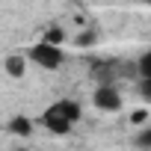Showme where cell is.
<instances>
[{
	"label": "cell",
	"instance_id": "6",
	"mask_svg": "<svg viewBox=\"0 0 151 151\" xmlns=\"http://www.w3.org/2000/svg\"><path fill=\"white\" fill-rule=\"evenodd\" d=\"M9 133L30 136V133H33V122H30V119H24V116H15V119L9 122Z\"/></svg>",
	"mask_w": 151,
	"mask_h": 151
},
{
	"label": "cell",
	"instance_id": "8",
	"mask_svg": "<svg viewBox=\"0 0 151 151\" xmlns=\"http://www.w3.org/2000/svg\"><path fill=\"white\" fill-rule=\"evenodd\" d=\"M139 74H142V80H151V50L139 59Z\"/></svg>",
	"mask_w": 151,
	"mask_h": 151
},
{
	"label": "cell",
	"instance_id": "1",
	"mask_svg": "<svg viewBox=\"0 0 151 151\" xmlns=\"http://www.w3.org/2000/svg\"><path fill=\"white\" fill-rule=\"evenodd\" d=\"M27 56H30L33 62H39L42 68H47V71H56V68L62 65V59H65V53H62V47H53V45H45V42H39V45H33Z\"/></svg>",
	"mask_w": 151,
	"mask_h": 151
},
{
	"label": "cell",
	"instance_id": "11",
	"mask_svg": "<svg viewBox=\"0 0 151 151\" xmlns=\"http://www.w3.org/2000/svg\"><path fill=\"white\" fill-rule=\"evenodd\" d=\"M145 119H148V113H145V110H136V113H130V124H142Z\"/></svg>",
	"mask_w": 151,
	"mask_h": 151
},
{
	"label": "cell",
	"instance_id": "2",
	"mask_svg": "<svg viewBox=\"0 0 151 151\" xmlns=\"http://www.w3.org/2000/svg\"><path fill=\"white\" fill-rule=\"evenodd\" d=\"M92 104L98 110H104V113H116V110H122V95H119V89L113 83H101L95 89V95H92Z\"/></svg>",
	"mask_w": 151,
	"mask_h": 151
},
{
	"label": "cell",
	"instance_id": "14",
	"mask_svg": "<svg viewBox=\"0 0 151 151\" xmlns=\"http://www.w3.org/2000/svg\"><path fill=\"white\" fill-rule=\"evenodd\" d=\"M18 151H27V148H18Z\"/></svg>",
	"mask_w": 151,
	"mask_h": 151
},
{
	"label": "cell",
	"instance_id": "4",
	"mask_svg": "<svg viewBox=\"0 0 151 151\" xmlns=\"http://www.w3.org/2000/svg\"><path fill=\"white\" fill-rule=\"evenodd\" d=\"M3 68H6V74H9V77H15V80H21L24 74H27V59H24L21 53H12V56H6V62H3Z\"/></svg>",
	"mask_w": 151,
	"mask_h": 151
},
{
	"label": "cell",
	"instance_id": "3",
	"mask_svg": "<svg viewBox=\"0 0 151 151\" xmlns=\"http://www.w3.org/2000/svg\"><path fill=\"white\" fill-rule=\"evenodd\" d=\"M42 124H45V127H47L50 133H59V136L71 130V122H68V119H65V116H62V113H59V110H56L53 104H50V107H47V110L42 113Z\"/></svg>",
	"mask_w": 151,
	"mask_h": 151
},
{
	"label": "cell",
	"instance_id": "13",
	"mask_svg": "<svg viewBox=\"0 0 151 151\" xmlns=\"http://www.w3.org/2000/svg\"><path fill=\"white\" fill-rule=\"evenodd\" d=\"M145 3H148V6H151V0H145Z\"/></svg>",
	"mask_w": 151,
	"mask_h": 151
},
{
	"label": "cell",
	"instance_id": "9",
	"mask_svg": "<svg viewBox=\"0 0 151 151\" xmlns=\"http://www.w3.org/2000/svg\"><path fill=\"white\" fill-rule=\"evenodd\" d=\"M136 145L139 148H151V127H145V130L136 133Z\"/></svg>",
	"mask_w": 151,
	"mask_h": 151
},
{
	"label": "cell",
	"instance_id": "7",
	"mask_svg": "<svg viewBox=\"0 0 151 151\" xmlns=\"http://www.w3.org/2000/svg\"><path fill=\"white\" fill-rule=\"evenodd\" d=\"M42 42H45V45H53V47H59V45L65 42V33H62L59 27H47V30H45V36H42Z\"/></svg>",
	"mask_w": 151,
	"mask_h": 151
},
{
	"label": "cell",
	"instance_id": "5",
	"mask_svg": "<svg viewBox=\"0 0 151 151\" xmlns=\"http://www.w3.org/2000/svg\"><path fill=\"white\" fill-rule=\"evenodd\" d=\"M53 107H56V110H59V113H62L71 124L80 119V104H77V101H71V98H62V101H56Z\"/></svg>",
	"mask_w": 151,
	"mask_h": 151
},
{
	"label": "cell",
	"instance_id": "12",
	"mask_svg": "<svg viewBox=\"0 0 151 151\" xmlns=\"http://www.w3.org/2000/svg\"><path fill=\"white\" fill-rule=\"evenodd\" d=\"M139 92H142V95L151 101V80H142V83H139Z\"/></svg>",
	"mask_w": 151,
	"mask_h": 151
},
{
	"label": "cell",
	"instance_id": "10",
	"mask_svg": "<svg viewBox=\"0 0 151 151\" xmlns=\"http://www.w3.org/2000/svg\"><path fill=\"white\" fill-rule=\"evenodd\" d=\"M92 42H95V33H80V36H77V45H80V47H86V45H92Z\"/></svg>",
	"mask_w": 151,
	"mask_h": 151
}]
</instances>
